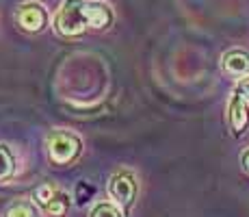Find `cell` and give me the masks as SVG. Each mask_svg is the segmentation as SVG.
<instances>
[{
  "instance_id": "cell-10",
  "label": "cell",
  "mask_w": 249,
  "mask_h": 217,
  "mask_svg": "<svg viewBox=\"0 0 249 217\" xmlns=\"http://www.w3.org/2000/svg\"><path fill=\"white\" fill-rule=\"evenodd\" d=\"M7 217H37V211L31 202H16L13 206H9Z\"/></svg>"
},
{
  "instance_id": "cell-11",
  "label": "cell",
  "mask_w": 249,
  "mask_h": 217,
  "mask_svg": "<svg viewBox=\"0 0 249 217\" xmlns=\"http://www.w3.org/2000/svg\"><path fill=\"white\" fill-rule=\"evenodd\" d=\"M236 94H241L243 98H247V100H249V79H243L241 83H238Z\"/></svg>"
},
{
  "instance_id": "cell-8",
  "label": "cell",
  "mask_w": 249,
  "mask_h": 217,
  "mask_svg": "<svg viewBox=\"0 0 249 217\" xmlns=\"http://www.w3.org/2000/svg\"><path fill=\"white\" fill-rule=\"evenodd\" d=\"M16 154L7 146V143H0V182L9 180V178L16 174Z\"/></svg>"
},
{
  "instance_id": "cell-1",
  "label": "cell",
  "mask_w": 249,
  "mask_h": 217,
  "mask_svg": "<svg viewBox=\"0 0 249 217\" xmlns=\"http://www.w3.org/2000/svg\"><path fill=\"white\" fill-rule=\"evenodd\" d=\"M113 13L107 4L89 2V0H65L54 18V28L63 37L83 35L87 28L104 31L111 26Z\"/></svg>"
},
{
  "instance_id": "cell-9",
  "label": "cell",
  "mask_w": 249,
  "mask_h": 217,
  "mask_svg": "<svg viewBox=\"0 0 249 217\" xmlns=\"http://www.w3.org/2000/svg\"><path fill=\"white\" fill-rule=\"evenodd\" d=\"M89 217H124L122 211L117 209V204H111V202H98V204L91 209Z\"/></svg>"
},
{
  "instance_id": "cell-3",
  "label": "cell",
  "mask_w": 249,
  "mask_h": 217,
  "mask_svg": "<svg viewBox=\"0 0 249 217\" xmlns=\"http://www.w3.org/2000/svg\"><path fill=\"white\" fill-rule=\"evenodd\" d=\"M107 191L119 206L130 209L132 202H135V197H137V191H139L137 176L132 172H128V170H122V172L113 174L111 180H108Z\"/></svg>"
},
{
  "instance_id": "cell-7",
  "label": "cell",
  "mask_w": 249,
  "mask_h": 217,
  "mask_svg": "<svg viewBox=\"0 0 249 217\" xmlns=\"http://www.w3.org/2000/svg\"><path fill=\"white\" fill-rule=\"evenodd\" d=\"M223 67L226 72L234 76H245L249 74V55L243 50H232L223 57Z\"/></svg>"
},
{
  "instance_id": "cell-2",
  "label": "cell",
  "mask_w": 249,
  "mask_h": 217,
  "mask_svg": "<svg viewBox=\"0 0 249 217\" xmlns=\"http://www.w3.org/2000/svg\"><path fill=\"white\" fill-rule=\"evenodd\" d=\"M80 150H83V141L71 133H54L48 139V154L56 165H70L78 158Z\"/></svg>"
},
{
  "instance_id": "cell-6",
  "label": "cell",
  "mask_w": 249,
  "mask_h": 217,
  "mask_svg": "<svg viewBox=\"0 0 249 217\" xmlns=\"http://www.w3.org/2000/svg\"><path fill=\"white\" fill-rule=\"evenodd\" d=\"M230 124H232L234 133H243L249 124V115H247V107H245V98L241 94L234 91L232 100H230Z\"/></svg>"
},
{
  "instance_id": "cell-4",
  "label": "cell",
  "mask_w": 249,
  "mask_h": 217,
  "mask_svg": "<svg viewBox=\"0 0 249 217\" xmlns=\"http://www.w3.org/2000/svg\"><path fill=\"white\" fill-rule=\"evenodd\" d=\"M35 200L39 202L41 209H44L48 215H52V217L63 215L65 211H68V206H70V197L65 196L63 191L54 189V187H41V189H37Z\"/></svg>"
},
{
  "instance_id": "cell-12",
  "label": "cell",
  "mask_w": 249,
  "mask_h": 217,
  "mask_svg": "<svg viewBox=\"0 0 249 217\" xmlns=\"http://www.w3.org/2000/svg\"><path fill=\"white\" fill-rule=\"evenodd\" d=\"M243 165H245V170L249 172V150H247L245 154H243Z\"/></svg>"
},
{
  "instance_id": "cell-5",
  "label": "cell",
  "mask_w": 249,
  "mask_h": 217,
  "mask_svg": "<svg viewBox=\"0 0 249 217\" xmlns=\"http://www.w3.org/2000/svg\"><path fill=\"white\" fill-rule=\"evenodd\" d=\"M18 24L28 33H39L46 26V11L37 2H26L16 13Z\"/></svg>"
}]
</instances>
